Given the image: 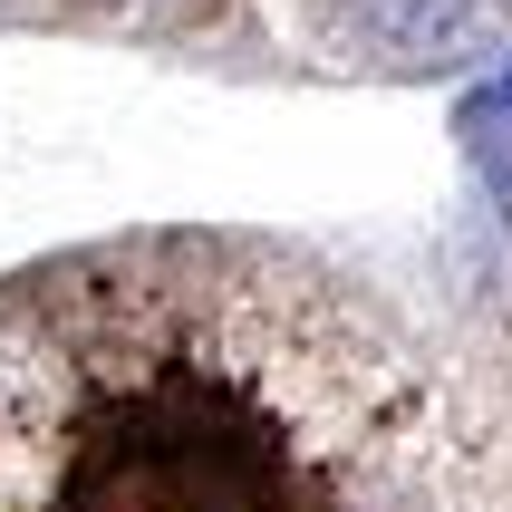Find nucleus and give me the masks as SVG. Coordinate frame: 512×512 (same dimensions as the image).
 <instances>
[{"mask_svg": "<svg viewBox=\"0 0 512 512\" xmlns=\"http://www.w3.org/2000/svg\"><path fill=\"white\" fill-rule=\"evenodd\" d=\"M0 512H493L426 339L310 242L116 232L0 281Z\"/></svg>", "mask_w": 512, "mask_h": 512, "instance_id": "obj_1", "label": "nucleus"}, {"mask_svg": "<svg viewBox=\"0 0 512 512\" xmlns=\"http://www.w3.org/2000/svg\"><path fill=\"white\" fill-rule=\"evenodd\" d=\"M484 116H512V78H493L484 97H474V107H464V126H484Z\"/></svg>", "mask_w": 512, "mask_h": 512, "instance_id": "obj_2", "label": "nucleus"}]
</instances>
